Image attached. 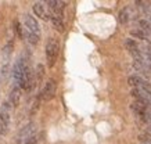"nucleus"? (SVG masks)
Segmentation results:
<instances>
[{"mask_svg": "<svg viewBox=\"0 0 151 144\" xmlns=\"http://www.w3.org/2000/svg\"><path fill=\"white\" fill-rule=\"evenodd\" d=\"M60 53V43L55 37H49V40L46 43V58H47V65L49 67H54L55 61L58 58Z\"/></svg>", "mask_w": 151, "mask_h": 144, "instance_id": "1", "label": "nucleus"}, {"mask_svg": "<svg viewBox=\"0 0 151 144\" xmlns=\"http://www.w3.org/2000/svg\"><path fill=\"white\" fill-rule=\"evenodd\" d=\"M55 90H57V83L54 79H49L45 85V87L42 89V92L37 96L40 97L42 101H49L55 96Z\"/></svg>", "mask_w": 151, "mask_h": 144, "instance_id": "2", "label": "nucleus"}, {"mask_svg": "<svg viewBox=\"0 0 151 144\" xmlns=\"http://www.w3.org/2000/svg\"><path fill=\"white\" fill-rule=\"evenodd\" d=\"M36 133V123L35 122H31V123H28L22 128V129L18 132V135H17V141L18 143H25L31 136H33Z\"/></svg>", "mask_w": 151, "mask_h": 144, "instance_id": "3", "label": "nucleus"}, {"mask_svg": "<svg viewBox=\"0 0 151 144\" xmlns=\"http://www.w3.org/2000/svg\"><path fill=\"white\" fill-rule=\"evenodd\" d=\"M24 22H25V28L31 32L36 33L40 36V25L37 22V19L31 14H24Z\"/></svg>", "mask_w": 151, "mask_h": 144, "instance_id": "4", "label": "nucleus"}, {"mask_svg": "<svg viewBox=\"0 0 151 144\" xmlns=\"http://www.w3.org/2000/svg\"><path fill=\"white\" fill-rule=\"evenodd\" d=\"M19 100H21V89L17 87V86H13L11 92L9 94V100L7 101L10 102L11 107H18Z\"/></svg>", "mask_w": 151, "mask_h": 144, "instance_id": "5", "label": "nucleus"}, {"mask_svg": "<svg viewBox=\"0 0 151 144\" xmlns=\"http://www.w3.org/2000/svg\"><path fill=\"white\" fill-rule=\"evenodd\" d=\"M32 10H33V13H35V15H36V17H39V18H42V19H50L51 14H47L46 10H45V6H43V3H40V1L33 3Z\"/></svg>", "mask_w": 151, "mask_h": 144, "instance_id": "6", "label": "nucleus"}, {"mask_svg": "<svg viewBox=\"0 0 151 144\" xmlns=\"http://www.w3.org/2000/svg\"><path fill=\"white\" fill-rule=\"evenodd\" d=\"M144 82H146V80L143 79V78H140V76H137V75H132V76H129V79H128V83L130 85L133 89H140Z\"/></svg>", "mask_w": 151, "mask_h": 144, "instance_id": "7", "label": "nucleus"}, {"mask_svg": "<svg viewBox=\"0 0 151 144\" xmlns=\"http://www.w3.org/2000/svg\"><path fill=\"white\" fill-rule=\"evenodd\" d=\"M43 76H45V67L42 64H37L36 69H35V87H36L39 83H42Z\"/></svg>", "mask_w": 151, "mask_h": 144, "instance_id": "8", "label": "nucleus"}, {"mask_svg": "<svg viewBox=\"0 0 151 144\" xmlns=\"http://www.w3.org/2000/svg\"><path fill=\"white\" fill-rule=\"evenodd\" d=\"M125 46H126V49H128L129 51H130V54H134L136 51L140 50L137 42H134V39H130V37L125 40Z\"/></svg>", "mask_w": 151, "mask_h": 144, "instance_id": "9", "label": "nucleus"}, {"mask_svg": "<svg viewBox=\"0 0 151 144\" xmlns=\"http://www.w3.org/2000/svg\"><path fill=\"white\" fill-rule=\"evenodd\" d=\"M139 29H140L142 32L146 33L147 36H151V24L148 22L146 18L139 21Z\"/></svg>", "mask_w": 151, "mask_h": 144, "instance_id": "10", "label": "nucleus"}, {"mask_svg": "<svg viewBox=\"0 0 151 144\" xmlns=\"http://www.w3.org/2000/svg\"><path fill=\"white\" fill-rule=\"evenodd\" d=\"M25 37L28 39V42L31 43V44H37V43H39V39H40L39 35L31 32V31H28L27 28H25Z\"/></svg>", "mask_w": 151, "mask_h": 144, "instance_id": "11", "label": "nucleus"}, {"mask_svg": "<svg viewBox=\"0 0 151 144\" xmlns=\"http://www.w3.org/2000/svg\"><path fill=\"white\" fill-rule=\"evenodd\" d=\"M50 21L53 22V25H54V28L57 29V31H60V32H63V31H64V21H63L61 18L55 17V15H51Z\"/></svg>", "mask_w": 151, "mask_h": 144, "instance_id": "12", "label": "nucleus"}, {"mask_svg": "<svg viewBox=\"0 0 151 144\" xmlns=\"http://www.w3.org/2000/svg\"><path fill=\"white\" fill-rule=\"evenodd\" d=\"M118 21H119V24H122V25H125V24L128 22L129 21V9H122L119 11Z\"/></svg>", "mask_w": 151, "mask_h": 144, "instance_id": "13", "label": "nucleus"}, {"mask_svg": "<svg viewBox=\"0 0 151 144\" xmlns=\"http://www.w3.org/2000/svg\"><path fill=\"white\" fill-rule=\"evenodd\" d=\"M130 35H132L133 37H136V39H140V40H143V42H147V35L144 32H142L140 29H132L130 31Z\"/></svg>", "mask_w": 151, "mask_h": 144, "instance_id": "14", "label": "nucleus"}, {"mask_svg": "<svg viewBox=\"0 0 151 144\" xmlns=\"http://www.w3.org/2000/svg\"><path fill=\"white\" fill-rule=\"evenodd\" d=\"M9 69H10V67H9V64H6V65H3L1 68H0V78H1V82L7 78V75H9Z\"/></svg>", "mask_w": 151, "mask_h": 144, "instance_id": "15", "label": "nucleus"}, {"mask_svg": "<svg viewBox=\"0 0 151 144\" xmlns=\"http://www.w3.org/2000/svg\"><path fill=\"white\" fill-rule=\"evenodd\" d=\"M13 47H14L13 42H9L4 46V49H3V54H4L6 58H9V57H10V54H11V50H13Z\"/></svg>", "mask_w": 151, "mask_h": 144, "instance_id": "16", "label": "nucleus"}, {"mask_svg": "<svg viewBox=\"0 0 151 144\" xmlns=\"http://www.w3.org/2000/svg\"><path fill=\"white\" fill-rule=\"evenodd\" d=\"M15 31L18 33V36L21 39H24V35H25V28H22V25L19 22H15Z\"/></svg>", "mask_w": 151, "mask_h": 144, "instance_id": "17", "label": "nucleus"}, {"mask_svg": "<svg viewBox=\"0 0 151 144\" xmlns=\"http://www.w3.org/2000/svg\"><path fill=\"white\" fill-rule=\"evenodd\" d=\"M36 141H37V137H36V135H33V136H31L24 144H36Z\"/></svg>", "mask_w": 151, "mask_h": 144, "instance_id": "18", "label": "nucleus"}, {"mask_svg": "<svg viewBox=\"0 0 151 144\" xmlns=\"http://www.w3.org/2000/svg\"><path fill=\"white\" fill-rule=\"evenodd\" d=\"M146 133H148V135L151 136V126L148 125V128H147V130H146Z\"/></svg>", "mask_w": 151, "mask_h": 144, "instance_id": "19", "label": "nucleus"}]
</instances>
